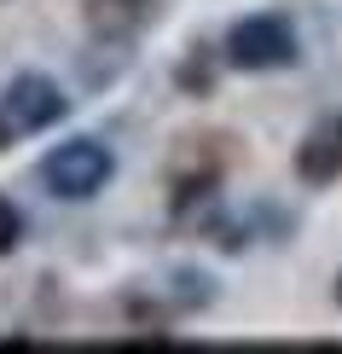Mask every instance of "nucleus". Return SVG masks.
<instances>
[{"label":"nucleus","mask_w":342,"mask_h":354,"mask_svg":"<svg viewBox=\"0 0 342 354\" xmlns=\"http://www.w3.org/2000/svg\"><path fill=\"white\" fill-rule=\"evenodd\" d=\"M41 180H47L53 198L82 203V198H93V192H105V180H111V151H105L99 140H70V145H58V151H47Z\"/></svg>","instance_id":"1"},{"label":"nucleus","mask_w":342,"mask_h":354,"mask_svg":"<svg viewBox=\"0 0 342 354\" xmlns=\"http://www.w3.org/2000/svg\"><path fill=\"white\" fill-rule=\"evenodd\" d=\"M290 58H296V35H290V24L278 12H256V18L232 24L227 64H238V70H285Z\"/></svg>","instance_id":"2"},{"label":"nucleus","mask_w":342,"mask_h":354,"mask_svg":"<svg viewBox=\"0 0 342 354\" xmlns=\"http://www.w3.org/2000/svg\"><path fill=\"white\" fill-rule=\"evenodd\" d=\"M0 111H6V122L18 134H41V128H53L64 116V93L53 82H41V76H18L6 87V99H0Z\"/></svg>","instance_id":"3"},{"label":"nucleus","mask_w":342,"mask_h":354,"mask_svg":"<svg viewBox=\"0 0 342 354\" xmlns=\"http://www.w3.org/2000/svg\"><path fill=\"white\" fill-rule=\"evenodd\" d=\"M296 174H302L307 186H331V180H342V116L319 122L314 134L302 140V151H296Z\"/></svg>","instance_id":"4"},{"label":"nucleus","mask_w":342,"mask_h":354,"mask_svg":"<svg viewBox=\"0 0 342 354\" xmlns=\"http://www.w3.org/2000/svg\"><path fill=\"white\" fill-rule=\"evenodd\" d=\"M215 145L220 140H186L180 151H174V169H169L174 198H203V192L220 180V163H227V157H220Z\"/></svg>","instance_id":"5"},{"label":"nucleus","mask_w":342,"mask_h":354,"mask_svg":"<svg viewBox=\"0 0 342 354\" xmlns=\"http://www.w3.org/2000/svg\"><path fill=\"white\" fill-rule=\"evenodd\" d=\"M151 12H157V0H87L82 18L99 41H128L151 24Z\"/></svg>","instance_id":"6"},{"label":"nucleus","mask_w":342,"mask_h":354,"mask_svg":"<svg viewBox=\"0 0 342 354\" xmlns=\"http://www.w3.org/2000/svg\"><path fill=\"white\" fill-rule=\"evenodd\" d=\"M18 239H23V215H18V209H12V203H6V198H0V256H6V250H12V244H18Z\"/></svg>","instance_id":"7"},{"label":"nucleus","mask_w":342,"mask_h":354,"mask_svg":"<svg viewBox=\"0 0 342 354\" xmlns=\"http://www.w3.org/2000/svg\"><path fill=\"white\" fill-rule=\"evenodd\" d=\"M6 140H12V122H6V111H0V151H6Z\"/></svg>","instance_id":"8"},{"label":"nucleus","mask_w":342,"mask_h":354,"mask_svg":"<svg viewBox=\"0 0 342 354\" xmlns=\"http://www.w3.org/2000/svg\"><path fill=\"white\" fill-rule=\"evenodd\" d=\"M336 302H342V279H336Z\"/></svg>","instance_id":"9"}]
</instances>
